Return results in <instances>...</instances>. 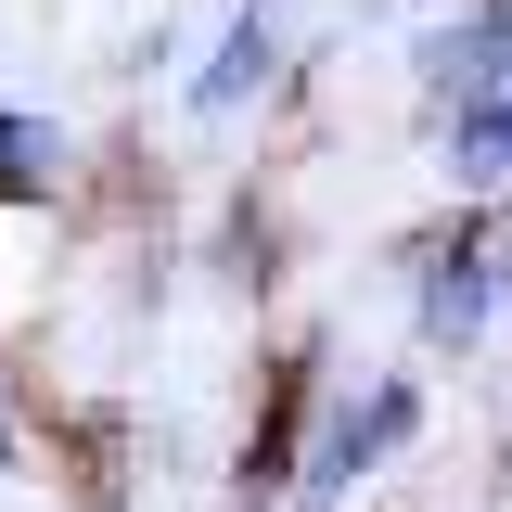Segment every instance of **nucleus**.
<instances>
[{"mask_svg":"<svg viewBox=\"0 0 512 512\" xmlns=\"http://www.w3.org/2000/svg\"><path fill=\"white\" fill-rule=\"evenodd\" d=\"M487 295H500V244H487V231H461V244L436 256V295H423V333H436V346H461V333H487Z\"/></svg>","mask_w":512,"mask_h":512,"instance_id":"1","label":"nucleus"},{"mask_svg":"<svg viewBox=\"0 0 512 512\" xmlns=\"http://www.w3.org/2000/svg\"><path fill=\"white\" fill-rule=\"evenodd\" d=\"M384 436H410V384H384L372 410H346V423L320 436V461H308V500H346V474H359V461H372Z\"/></svg>","mask_w":512,"mask_h":512,"instance_id":"2","label":"nucleus"},{"mask_svg":"<svg viewBox=\"0 0 512 512\" xmlns=\"http://www.w3.org/2000/svg\"><path fill=\"white\" fill-rule=\"evenodd\" d=\"M256 77H269V0H244V26H231V39H218V64L192 77V103H205V116H231Z\"/></svg>","mask_w":512,"mask_h":512,"instance_id":"3","label":"nucleus"},{"mask_svg":"<svg viewBox=\"0 0 512 512\" xmlns=\"http://www.w3.org/2000/svg\"><path fill=\"white\" fill-rule=\"evenodd\" d=\"M52 167H64V141L39 116H0V192H52Z\"/></svg>","mask_w":512,"mask_h":512,"instance_id":"4","label":"nucleus"},{"mask_svg":"<svg viewBox=\"0 0 512 512\" xmlns=\"http://www.w3.org/2000/svg\"><path fill=\"white\" fill-rule=\"evenodd\" d=\"M461 167H474V180H500V167H512V90L461 103Z\"/></svg>","mask_w":512,"mask_h":512,"instance_id":"5","label":"nucleus"},{"mask_svg":"<svg viewBox=\"0 0 512 512\" xmlns=\"http://www.w3.org/2000/svg\"><path fill=\"white\" fill-rule=\"evenodd\" d=\"M0 461H13V436H0Z\"/></svg>","mask_w":512,"mask_h":512,"instance_id":"6","label":"nucleus"}]
</instances>
